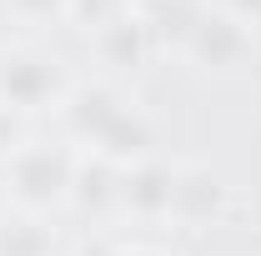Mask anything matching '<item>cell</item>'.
I'll use <instances>...</instances> for the list:
<instances>
[{
    "mask_svg": "<svg viewBox=\"0 0 261 256\" xmlns=\"http://www.w3.org/2000/svg\"><path fill=\"white\" fill-rule=\"evenodd\" d=\"M70 176H75V156L65 146H45V141H31L10 156V201L25 206V211H50L70 201Z\"/></svg>",
    "mask_w": 261,
    "mask_h": 256,
    "instance_id": "6da1fadb",
    "label": "cell"
},
{
    "mask_svg": "<svg viewBox=\"0 0 261 256\" xmlns=\"http://www.w3.org/2000/svg\"><path fill=\"white\" fill-rule=\"evenodd\" d=\"M56 100H65V70L56 56L31 50V45L0 50V106L5 111H45Z\"/></svg>",
    "mask_w": 261,
    "mask_h": 256,
    "instance_id": "7a4b0ae2",
    "label": "cell"
},
{
    "mask_svg": "<svg viewBox=\"0 0 261 256\" xmlns=\"http://www.w3.org/2000/svg\"><path fill=\"white\" fill-rule=\"evenodd\" d=\"M186 56L201 70H231V65H241L251 56V31L236 15H226V10H206L196 20L191 40H186Z\"/></svg>",
    "mask_w": 261,
    "mask_h": 256,
    "instance_id": "3957f363",
    "label": "cell"
},
{
    "mask_svg": "<svg viewBox=\"0 0 261 256\" xmlns=\"http://www.w3.org/2000/svg\"><path fill=\"white\" fill-rule=\"evenodd\" d=\"M126 211L156 221V216H171L176 206V171L161 166V161H136L121 171V196H116Z\"/></svg>",
    "mask_w": 261,
    "mask_h": 256,
    "instance_id": "277c9868",
    "label": "cell"
},
{
    "mask_svg": "<svg viewBox=\"0 0 261 256\" xmlns=\"http://www.w3.org/2000/svg\"><path fill=\"white\" fill-rule=\"evenodd\" d=\"M151 141H156V131H151V121L136 111V106H121L116 111V121L96 136V156L116 161V166H136V161H146V151H151Z\"/></svg>",
    "mask_w": 261,
    "mask_h": 256,
    "instance_id": "5b68a950",
    "label": "cell"
},
{
    "mask_svg": "<svg viewBox=\"0 0 261 256\" xmlns=\"http://www.w3.org/2000/svg\"><path fill=\"white\" fill-rule=\"evenodd\" d=\"M126 100L116 96L111 86H75L70 96H65V126H70V136H81L86 146H96V136L111 121H116V111H121Z\"/></svg>",
    "mask_w": 261,
    "mask_h": 256,
    "instance_id": "8992f818",
    "label": "cell"
},
{
    "mask_svg": "<svg viewBox=\"0 0 261 256\" xmlns=\"http://www.w3.org/2000/svg\"><path fill=\"white\" fill-rule=\"evenodd\" d=\"M206 15L201 0H146L141 5V20L151 31V45H171V50H186L196 20Z\"/></svg>",
    "mask_w": 261,
    "mask_h": 256,
    "instance_id": "52a82bcc",
    "label": "cell"
},
{
    "mask_svg": "<svg viewBox=\"0 0 261 256\" xmlns=\"http://www.w3.org/2000/svg\"><path fill=\"white\" fill-rule=\"evenodd\" d=\"M96 45H100V56H106L111 65L136 70V65L151 56V31H146L141 10H121L111 25H100V31H96Z\"/></svg>",
    "mask_w": 261,
    "mask_h": 256,
    "instance_id": "ba28073f",
    "label": "cell"
},
{
    "mask_svg": "<svg viewBox=\"0 0 261 256\" xmlns=\"http://www.w3.org/2000/svg\"><path fill=\"white\" fill-rule=\"evenodd\" d=\"M116 196H121V171H116V161L96 156V151L75 161V176H70V206H81V211H106Z\"/></svg>",
    "mask_w": 261,
    "mask_h": 256,
    "instance_id": "9c48e42d",
    "label": "cell"
},
{
    "mask_svg": "<svg viewBox=\"0 0 261 256\" xmlns=\"http://www.w3.org/2000/svg\"><path fill=\"white\" fill-rule=\"evenodd\" d=\"M221 196H226V186H221L211 171L186 166V171H176V206H171V216L206 221V216H216V211H221Z\"/></svg>",
    "mask_w": 261,
    "mask_h": 256,
    "instance_id": "30bf717a",
    "label": "cell"
},
{
    "mask_svg": "<svg viewBox=\"0 0 261 256\" xmlns=\"http://www.w3.org/2000/svg\"><path fill=\"white\" fill-rule=\"evenodd\" d=\"M56 231L35 216H0V256H50Z\"/></svg>",
    "mask_w": 261,
    "mask_h": 256,
    "instance_id": "8fae6325",
    "label": "cell"
},
{
    "mask_svg": "<svg viewBox=\"0 0 261 256\" xmlns=\"http://www.w3.org/2000/svg\"><path fill=\"white\" fill-rule=\"evenodd\" d=\"M65 15H70L81 31H100V25H111L121 10H116V0H70Z\"/></svg>",
    "mask_w": 261,
    "mask_h": 256,
    "instance_id": "7c38bea8",
    "label": "cell"
},
{
    "mask_svg": "<svg viewBox=\"0 0 261 256\" xmlns=\"http://www.w3.org/2000/svg\"><path fill=\"white\" fill-rule=\"evenodd\" d=\"M65 5H70V0H10V10H15V15H25V20H50V15H65Z\"/></svg>",
    "mask_w": 261,
    "mask_h": 256,
    "instance_id": "4fadbf2b",
    "label": "cell"
},
{
    "mask_svg": "<svg viewBox=\"0 0 261 256\" xmlns=\"http://www.w3.org/2000/svg\"><path fill=\"white\" fill-rule=\"evenodd\" d=\"M20 146H25V141H20V121H15V111H5V106H0V156L10 161Z\"/></svg>",
    "mask_w": 261,
    "mask_h": 256,
    "instance_id": "5bb4252c",
    "label": "cell"
},
{
    "mask_svg": "<svg viewBox=\"0 0 261 256\" xmlns=\"http://www.w3.org/2000/svg\"><path fill=\"white\" fill-rule=\"evenodd\" d=\"M226 15H236L241 25H261V0H226Z\"/></svg>",
    "mask_w": 261,
    "mask_h": 256,
    "instance_id": "9a60e30c",
    "label": "cell"
},
{
    "mask_svg": "<svg viewBox=\"0 0 261 256\" xmlns=\"http://www.w3.org/2000/svg\"><path fill=\"white\" fill-rule=\"evenodd\" d=\"M75 256H121V251H116V246H106V241H86Z\"/></svg>",
    "mask_w": 261,
    "mask_h": 256,
    "instance_id": "2e32d148",
    "label": "cell"
},
{
    "mask_svg": "<svg viewBox=\"0 0 261 256\" xmlns=\"http://www.w3.org/2000/svg\"><path fill=\"white\" fill-rule=\"evenodd\" d=\"M146 0H116V10H141Z\"/></svg>",
    "mask_w": 261,
    "mask_h": 256,
    "instance_id": "e0dca14e",
    "label": "cell"
},
{
    "mask_svg": "<svg viewBox=\"0 0 261 256\" xmlns=\"http://www.w3.org/2000/svg\"><path fill=\"white\" fill-rule=\"evenodd\" d=\"M121 256H161V251H121Z\"/></svg>",
    "mask_w": 261,
    "mask_h": 256,
    "instance_id": "ac0fdd59",
    "label": "cell"
}]
</instances>
